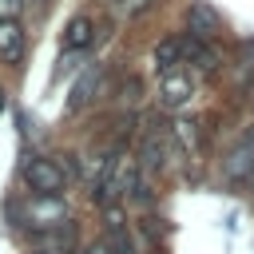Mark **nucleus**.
<instances>
[{"mask_svg": "<svg viewBox=\"0 0 254 254\" xmlns=\"http://www.w3.org/2000/svg\"><path fill=\"white\" fill-rule=\"evenodd\" d=\"M20 179L32 194H64L67 187V171L60 167V159H48V155H24Z\"/></svg>", "mask_w": 254, "mask_h": 254, "instance_id": "f257e3e1", "label": "nucleus"}, {"mask_svg": "<svg viewBox=\"0 0 254 254\" xmlns=\"http://www.w3.org/2000/svg\"><path fill=\"white\" fill-rule=\"evenodd\" d=\"M16 218H20V226L44 234V230H56V226L67 222V206H64L60 194H32L28 202L16 206Z\"/></svg>", "mask_w": 254, "mask_h": 254, "instance_id": "f03ea898", "label": "nucleus"}, {"mask_svg": "<svg viewBox=\"0 0 254 254\" xmlns=\"http://www.w3.org/2000/svg\"><path fill=\"white\" fill-rule=\"evenodd\" d=\"M99 87H103V67L99 64H91L79 79H75V87H71V99H67V111H75V107H87L95 95H99Z\"/></svg>", "mask_w": 254, "mask_h": 254, "instance_id": "7ed1b4c3", "label": "nucleus"}, {"mask_svg": "<svg viewBox=\"0 0 254 254\" xmlns=\"http://www.w3.org/2000/svg\"><path fill=\"white\" fill-rule=\"evenodd\" d=\"M135 163H139L143 175H163V171H167V143L151 131V135L139 143V159H135Z\"/></svg>", "mask_w": 254, "mask_h": 254, "instance_id": "20e7f679", "label": "nucleus"}, {"mask_svg": "<svg viewBox=\"0 0 254 254\" xmlns=\"http://www.w3.org/2000/svg\"><path fill=\"white\" fill-rule=\"evenodd\" d=\"M187 32L198 36V40H214V36H218V16H214V8H206L202 0H194V4L187 8Z\"/></svg>", "mask_w": 254, "mask_h": 254, "instance_id": "39448f33", "label": "nucleus"}, {"mask_svg": "<svg viewBox=\"0 0 254 254\" xmlns=\"http://www.w3.org/2000/svg\"><path fill=\"white\" fill-rule=\"evenodd\" d=\"M183 56H187L194 67H202V71H214V67H218V48H214L210 40L183 36Z\"/></svg>", "mask_w": 254, "mask_h": 254, "instance_id": "423d86ee", "label": "nucleus"}, {"mask_svg": "<svg viewBox=\"0 0 254 254\" xmlns=\"http://www.w3.org/2000/svg\"><path fill=\"white\" fill-rule=\"evenodd\" d=\"M190 99V79L183 67H167L163 71V103L167 107H183Z\"/></svg>", "mask_w": 254, "mask_h": 254, "instance_id": "0eeeda50", "label": "nucleus"}, {"mask_svg": "<svg viewBox=\"0 0 254 254\" xmlns=\"http://www.w3.org/2000/svg\"><path fill=\"white\" fill-rule=\"evenodd\" d=\"M24 52V28L20 20H0V60H16Z\"/></svg>", "mask_w": 254, "mask_h": 254, "instance_id": "6e6552de", "label": "nucleus"}, {"mask_svg": "<svg viewBox=\"0 0 254 254\" xmlns=\"http://www.w3.org/2000/svg\"><path fill=\"white\" fill-rule=\"evenodd\" d=\"M64 44H67V48H87V44H91V20H87V16H75V20L67 24V32H64Z\"/></svg>", "mask_w": 254, "mask_h": 254, "instance_id": "1a4fd4ad", "label": "nucleus"}, {"mask_svg": "<svg viewBox=\"0 0 254 254\" xmlns=\"http://www.w3.org/2000/svg\"><path fill=\"white\" fill-rule=\"evenodd\" d=\"M179 56H183V40H175V36H167V40H159L155 44V64L167 71V67H175L179 64Z\"/></svg>", "mask_w": 254, "mask_h": 254, "instance_id": "9d476101", "label": "nucleus"}, {"mask_svg": "<svg viewBox=\"0 0 254 254\" xmlns=\"http://www.w3.org/2000/svg\"><path fill=\"white\" fill-rule=\"evenodd\" d=\"M107 242H111V254H135V242H131L127 226H123V230H111V234H107Z\"/></svg>", "mask_w": 254, "mask_h": 254, "instance_id": "9b49d317", "label": "nucleus"}, {"mask_svg": "<svg viewBox=\"0 0 254 254\" xmlns=\"http://www.w3.org/2000/svg\"><path fill=\"white\" fill-rule=\"evenodd\" d=\"M254 79V44H242V64H238V83Z\"/></svg>", "mask_w": 254, "mask_h": 254, "instance_id": "f8f14e48", "label": "nucleus"}, {"mask_svg": "<svg viewBox=\"0 0 254 254\" xmlns=\"http://www.w3.org/2000/svg\"><path fill=\"white\" fill-rule=\"evenodd\" d=\"M103 230L111 234V230H123V210H119V202L115 206H103Z\"/></svg>", "mask_w": 254, "mask_h": 254, "instance_id": "ddd939ff", "label": "nucleus"}, {"mask_svg": "<svg viewBox=\"0 0 254 254\" xmlns=\"http://www.w3.org/2000/svg\"><path fill=\"white\" fill-rule=\"evenodd\" d=\"M71 254H111V242H107V234H103V238H95V242H87V246H79V250H71Z\"/></svg>", "mask_w": 254, "mask_h": 254, "instance_id": "4468645a", "label": "nucleus"}, {"mask_svg": "<svg viewBox=\"0 0 254 254\" xmlns=\"http://www.w3.org/2000/svg\"><path fill=\"white\" fill-rule=\"evenodd\" d=\"M24 0H0V20H20Z\"/></svg>", "mask_w": 254, "mask_h": 254, "instance_id": "2eb2a0df", "label": "nucleus"}, {"mask_svg": "<svg viewBox=\"0 0 254 254\" xmlns=\"http://www.w3.org/2000/svg\"><path fill=\"white\" fill-rule=\"evenodd\" d=\"M123 4H127V8L135 12V8H143V4H151V0H123Z\"/></svg>", "mask_w": 254, "mask_h": 254, "instance_id": "dca6fc26", "label": "nucleus"}, {"mask_svg": "<svg viewBox=\"0 0 254 254\" xmlns=\"http://www.w3.org/2000/svg\"><path fill=\"white\" fill-rule=\"evenodd\" d=\"M28 254H56V250H48V246H40V250H28Z\"/></svg>", "mask_w": 254, "mask_h": 254, "instance_id": "f3484780", "label": "nucleus"}, {"mask_svg": "<svg viewBox=\"0 0 254 254\" xmlns=\"http://www.w3.org/2000/svg\"><path fill=\"white\" fill-rule=\"evenodd\" d=\"M0 111H4V87H0Z\"/></svg>", "mask_w": 254, "mask_h": 254, "instance_id": "a211bd4d", "label": "nucleus"}]
</instances>
